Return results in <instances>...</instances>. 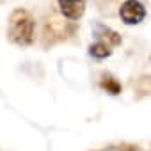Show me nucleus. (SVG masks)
<instances>
[{
    "mask_svg": "<svg viewBox=\"0 0 151 151\" xmlns=\"http://www.w3.org/2000/svg\"><path fill=\"white\" fill-rule=\"evenodd\" d=\"M34 18L25 9H16L9 16V29L7 36L14 45L27 46L34 41Z\"/></svg>",
    "mask_w": 151,
    "mask_h": 151,
    "instance_id": "obj_1",
    "label": "nucleus"
},
{
    "mask_svg": "<svg viewBox=\"0 0 151 151\" xmlns=\"http://www.w3.org/2000/svg\"><path fill=\"white\" fill-rule=\"evenodd\" d=\"M119 16L126 25H135L140 23L146 16V9L144 6L139 2V0H126V2L121 4L119 9Z\"/></svg>",
    "mask_w": 151,
    "mask_h": 151,
    "instance_id": "obj_2",
    "label": "nucleus"
},
{
    "mask_svg": "<svg viewBox=\"0 0 151 151\" xmlns=\"http://www.w3.org/2000/svg\"><path fill=\"white\" fill-rule=\"evenodd\" d=\"M60 13L69 20H78L86 13V0H57Z\"/></svg>",
    "mask_w": 151,
    "mask_h": 151,
    "instance_id": "obj_3",
    "label": "nucleus"
},
{
    "mask_svg": "<svg viewBox=\"0 0 151 151\" xmlns=\"http://www.w3.org/2000/svg\"><path fill=\"white\" fill-rule=\"evenodd\" d=\"M89 53L93 55V57H96V59H105V57H109L110 53H112V50H110V46L107 45V43H94V45H91V48H89Z\"/></svg>",
    "mask_w": 151,
    "mask_h": 151,
    "instance_id": "obj_4",
    "label": "nucleus"
},
{
    "mask_svg": "<svg viewBox=\"0 0 151 151\" xmlns=\"http://www.w3.org/2000/svg\"><path fill=\"white\" fill-rule=\"evenodd\" d=\"M101 89H105L107 93H110V94H119L121 93V86H119V82L117 80H114L112 77H103V80H101Z\"/></svg>",
    "mask_w": 151,
    "mask_h": 151,
    "instance_id": "obj_5",
    "label": "nucleus"
},
{
    "mask_svg": "<svg viewBox=\"0 0 151 151\" xmlns=\"http://www.w3.org/2000/svg\"><path fill=\"white\" fill-rule=\"evenodd\" d=\"M100 30H101V37H105V39H109L112 45H119L121 43V36L117 34V32H114V30H110V29H105V27H100Z\"/></svg>",
    "mask_w": 151,
    "mask_h": 151,
    "instance_id": "obj_6",
    "label": "nucleus"
}]
</instances>
